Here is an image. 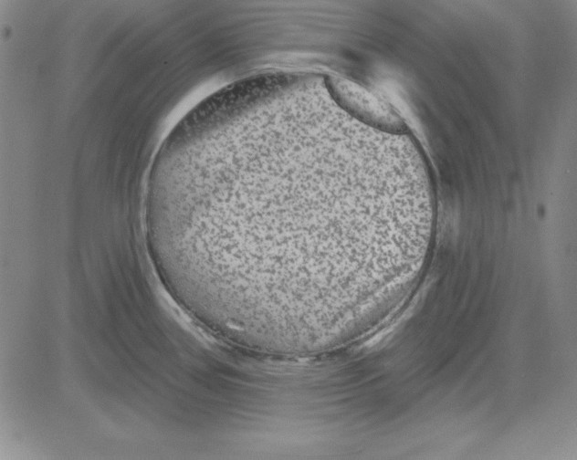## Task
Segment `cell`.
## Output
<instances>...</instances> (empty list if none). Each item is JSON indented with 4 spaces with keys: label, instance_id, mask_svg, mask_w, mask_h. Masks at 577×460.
Here are the masks:
<instances>
[{
    "label": "cell",
    "instance_id": "1",
    "mask_svg": "<svg viewBox=\"0 0 577 460\" xmlns=\"http://www.w3.org/2000/svg\"><path fill=\"white\" fill-rule=\"evenodd\" d=\"M429 240L384 152L294 154L222 193L194 239L195 287L252 315L320 320L366 301Z\"/></svg>",
    "mask_w": 577,
    "mask_h": 460
}]
</instances>
